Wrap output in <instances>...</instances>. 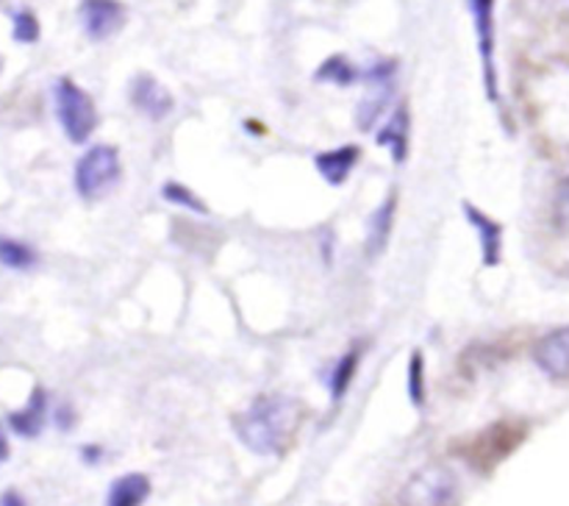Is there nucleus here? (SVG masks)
<instances>
[{
    "mask_svg": "<svg viewBox=\"0 0 569 506\" xmlns=\"http://www.w3.org/2000/svg\"><path fill=\"white\" fill-rule=\"evenodd\" d=\"M395 72H398V61L383 59L378 65H372L365 72V81L370 83V92L359 100V109H356V122H359L361 131H372L376 122L381 120V115L387 111V106L395 98Z\"/></svg>",
    "mask_w": 569,
    "mask_h": 506,
    "instance_id": "nucleus-5",
    "label": "nucleus"
},
{
    "mask_svg": "<svg viewBox=\"0 0 569 506\" xmlns=\"http://www.w3.org/2000/svg\"><path fill=\"white\" fill-rule=\"evenodd\" d=\"M356 370H359V350H348V354L333 365L331 376H328V393H331L333 404H339V400L348 395L350 384H353L356 378Z\"/></svg>",
    "mask_w": 569,
    "mask_h": 506,
    "instance_id": "nucleus-19",
    "label": "nucleus"
},
{
    "mask_svg": "<svg viewBox=\"0 0 569 506\" xmlns=\"http://www.w3.org/2000/svg\"><path fill=\"white\" fill-rule=\"evenodd\" d=\"M78 20H81L83 33L92 42H106V39L122 31L128 11L122 0H81L78 3Z\"/></svg>",
    "mask_w": 569,
    "mask_h": 506,
    "instance_id": "nucleus-6",
    "label": "nucleus"
},
{
    "mask_svg": "<svg viewBox=\"0 0 569 506\" xmlns=\"http://www.w3.org/2000/svg\"><path fill=\"white\" fill-rule=\"evenodd\" d=\"M39 265V254L31 245L20 242V239L0 237V267L9 270H33Z\"/></svg>",
    "mask_w": 569,
    "mask_h": 506,
    "instance_id": "nucleus-18",
    "label": "nucleus"
},
{
    "mask_svg": "<svg viewBox=\"0 0 569 506\" xmlns=\"http://www.w3.org/2000/svg\"><path fill=\"white\" fill-rule=\"evenodd\" d=\"M11 22H14V28H11V37H14V42H20V44L39 42L42 26H39L37 14H33L31 9L14 11V14H11Z\"/></svg>",
    "mask_w": 569,
    "mask_h": 506,
    "instance_id": "nucleus-22",
    "label": "nucleus"
},
{
    "mask_svg": "<svg viewBox=\"0 0 569 506\" xmlns=\"http://www.w3.org/2000/svg\"><path fill=\"white\" fill-rule=\"evenodd\" d=\"M461 215L467 217V222L472 226V231L478 234L483 267H498L500 261H503V226H500L495 217H489L487 211L478 209L476 204H470V200H465V204H461Z\"/></svg>",
    "mask_w": 569,
    "mask_h": 506,
    "instance_id": "nucleus-10",
    "label": "nucleus"
},
{
    "mask_svg": "<svg viewBox=\"0 0 569 506\" xmlns=\"http://www.w3.org/2000/svg\"><path fill=\"white\" fill-rule=\"evenodd\" d=\"M361 148L359 145H339V148L326 150V153L315 156V167L331 187H342L348 183L350 172L359 165Z\"/></svg>",
    "mask_w": 569,
    "mask_h": 506,
    "instance_id": "nucleus-12",
    "label": "nucleus"
},
{
    "mask_svg": "<svg viewBox=\"0 0 569 506\" xmlns=\"http://www.w3.org/2000/svg\"><path fill=\"white\" fill-rule=\"evenodd\" d=\"M53 109L59 117L61 131L72 145H83L98 128V106L89 98L87 89L78 87L72 78L61 76L53 83Z\"/></svg>",
    "mask_w": 569,
    "mask_h": 506,
    "instance_id": "nucleus-2",
    "label": "nucleus"
},
{
    "mask_svg": "<svg viewBox=\"0 0 569 506\" xmlns=\"http://www.w3.org/2000/svg\"><path fill=\"white\" fill-rule=\"evenodd\" d=\"M406 389H409L411 406L422 409L428 400V384H426V354L420 348L411 350L409 359V376H406Z\"/></svg>",
    "mask_w": 569,
    "mask_h": 506,
    "instance_id": "nucleus-20",
    "label": "nucleus"
},
{
    "mask_svg": "<svg viewBox=\"0 0 569 506\" xmlns=\"http://www.w3.org/2000/svg\"><path fill=\"white\" fill-rule=\"evenodd\" d=\"M3 459H9V439H6V428L0 423V462Z\"/></svg>",
    "mask_w": 569,
    "mask_h": 506,
    "instance_id": "nucleus-27",
    "label": "nucleus"
},
{
    "mask_svg": "<svg viewBox=\"0 0 569 506\" xmlns=\"http://www.w3.org/2000/svg\"><path fill=\"white\" fill-rule=\"evenodd\" d=\"M409 137H411V117L406 106H400L392 117L387 120V126L378 128L376 142L381 148H389L395 165H403L406 156H409Z\"/></svg>",
    "mask_w": 569,
    "mask_h": 506,
    "instance_id": "nucleus-14",
    "label": "nucleus"
},
{
    "mask_svg": "<svg viewBox=\"0 0 569 506\" xmlns=\"http://www.w3.org/2000/svg\"><path fill=\"white\" fill-rule=\"evenodd\" d=\"M509 434H511V426H492V428H487V431L483 434H478L476 439H472V459H478V456H481V459H487L483 462V465H495V462L498 459H503L506 454H511V448H515V443H511L509 439Z\"/></svg>",
    "mask_w": 569,
    "mask_h": 506,
    "instance_id": "nucleus-16",
    "label": "nucleus"
},
{
    "mask_svg": "<svg viewBox=\"0 0 569 506\" xmlns=\"http://www.w3.org/2000/svg\"><path fill=\"white\" fill-rule=\"evenodd\" d=\"M553 226L561 234H569V178L559 183L553 198Z\"/></svg>",
    "mask_w": 569,
    "mask_h": 506,
    "instance_id": "nucleus-23",
    "label": "nucleus"
},
{
    "mask_svg": "<svg viewBox=\"0 0 569 506\" xmlns=\"http://www.w3.org/2000/svg\"><path fill=\"white\" fill-rule=\"evenodd\" d=\"M456 495V478L448 467H426L403 489V504H450Z\"/></svg>",
    "mask_w": 569,
    "mask_h": 506,
    "instance_id": "nucleus-7",
    "label": "nucleus"
},
{
    "mask_svg": "<svg viewBox=\"0 0 569 506\" xmlns=\"http://www.w3.org/2000/svg\"><path fill=\"white\" fill-rule=\"evenodd\" d=\"M76 420L78 415L70 404H61L53 415V423L61 428V431H72V428H76Z\"/></svg>",
    "mask_w": 569,
    "mask_h": 506,
    "instance_id": "nucleus-24",
    "label": "nucleus"
},
{
    "mask_svg": "<svg viewBox=\"0 0 569 506\" xmlns=\"http://www.w3.org/2000/svg\"><path fill=\"white\" fill-rule=\"evenodd\" d=\"M122 178V161L120 150L114 145H92L87 153L78 159L72 181H76V192L81 200L94 204V200L106 198L111 189L120 183Z\"/></svg>",
    "mask_w": 569,
    "mask_h": 506,
    "instance_id": "nucleus-3",
    "label": "nucleus"
},
{
    "mask_svg": "<svg viewBox=\"0 0 569 506\" xmlns=\"http://www.w3.org/2000/svg\"><path fill=\"white\" fill-rule=\"evenodd\" d=\"M150 495V478L144 473H126V476L114 478L106 493V504L109 506H137L148 500Z\"/></svg>",
    "mask_w": 569,
    "mask_h": 506,
    "instance_id": "nucleus-15",
    "label": "nucleus"
},
{
    "mask_svg": "<svg viewBox=\"0 0 569 506\" xmlns=\"http://www.w3.org/2000/svg\"><path fill=\"white\" fill-rule=\"evenodd\" d=\"M81 459L87 462V465H98V462L103 459V448H100V445H83Z\"/></svg>",
    "mask_w": 569,
    "mask_h": 506,
    "instance_id": "nucleus-25",
    "label": "nucleus"
},
{
    "mask_svg": "<svg viewBox=\"0 0 569 506\" xmlns=\"http://www.w3.org/2000/svg\"><path fill=\"white\" fill-rule=\"evenodd\" d=\"M472 26H476L478 56H481L483 92L492 103H500V81H498V33H495V0H467Z\"/></svg>",
    "mask_w": 569,
    "mask_h": 506,
    "instance_id": "nucleus-4",
    "label": "nucleus"
},
{
    "mask_svg": "<svg viewBox=\"0 0 569 506\" xmlns=\"http://www.w3.org/2000/svg\"><path fill=\"white\" fill-rule=\"evenodd\" d=\"M533 361L553 381H569V326L539 337L533 345Z\"/></svg>",
    "mask_w": 569,
    "mask_h": 506,
    "instance_id": "nucleus-9",
    "label": "nucleus"
},
{
    "mask_svg": "<svg viewBox=\"0 0 569 506\" xmlns=\"http://www.w3.org/2000/svg\"><path fill=\"white\" fill-rule=\"evenodd\" d=\"M0 3H3V0H0Z\"/></svg>",
    "mask_w": 569,
    "mask_h": 506,
    "instance_id": "nucleus-28",
    "label": "nucleus"
},
{
    "mask_svg": "<svg viewBox=\"0 0 569 506\" xmlns=\"http://www.w3.org/2000/svg\"><path fill=\"white\" fill-rule=\"evenodd\" d=\"M315 81L337 83V87H353L356 81H361V76H359V70H356L353 61H350L348 56L337 53V56H331V59H326L320 67H317Z\"/></svg>",
    "mask_w": 569,
    "mask_h": 506,
    "instance_id": "nucleus-17",
    "label": "nucleus"
},
{
    "mask_svg": "<svg viewBox=\"0 0 569 506\" xmlns=\"http://www.w3.org/2000/svg\"><path fill=\"white\" fill-rule=\"evenodd\" d=\"M303 406L298 398L281 393L259 395L244 411L233 415L231 426L239 443L256 456H278L287 450L289 439L298 431Z\"/></svg>",
    "mask_w": 569,
    "mask_h": 506,
    "instance_id": "nucleus-1",
    "label": "nucleus"
},
{
    "mask_svg": "<svg viewBox=\"0 0 569 506\" xmlns=\"http://www.w3.org/2000/svg\"><path fill=\"white\" fill-rule=\"evenodd\" d=\"M0 504H3V506H22L26 500H22L17 493H3V495H0Z\"/></svg>",
    "mask_w": 569,
    "mask_h": 506,
    "instance_id": "nucleus-26",
    "label": "nucleus"
},
{
    "mask_svg": "<svg viewBox=\"0 0 569 506\" xmlns=\"http://www.w3.org/2000/svg\"><path fill=\"white\" fill-rule=\"evenodd\" d=\"M128 98H131L133 109L142 111V115L153 122L167 120V117L172 115V109H176V98L170 95V89H167L159 78L150 76V72H139V76L133 78L131 95H128Z\"/></svg>",
    "mask_w": 569,
    "mask_h": 506,
    "instance_id": "nucleus-8",
    "label": "nucleus"
},
{
    "mask_svg": "<svg viewBox=\"0 0 569 506\" xmlns=\"http://www.w3.org/2000/svg\"><path fill=\"white\" fill-rule=\"evenodd\" d=\"M161 198H164L167 204L181 206V209H187V211H194V215H209V206H206V200L198 198V192H192V189L181 181H167L164 187H161Z\"/></svg>",
    "mask_w": 569,
    "mask_h": 506,
    "instance_id": "nucleus-21",
    "label": "nucleus"
},
{
    "mask_svg": "<svg viewBox=\"0 0 569 506\" xmlns=\"http://www.w3.org/2000/svg\"><path fill=\"white\" fill-rule=\"evenodd\" d=\"M44 420H48V393L42 387L31 389V398L20 411H9L6 423L11 431L22 439H33L42 434Z\"/></svg>",
    "mask_w": 569,
    "mask_h": 506,
    "instance_id": "nucleus-11",
    "label": "nucleus"
},
{
    "mask_svg": "<svg viewBox=\"0 0 569 506\" xmlns=\"http://www.w3.org/2000/svg\"><path fill=\"white\" fill-rule=\"evenodd\" d=\"M395 211H398V195H389L381 206H376V211L367 220V237H365V248L370 259L383 254V248L392 239V228H395Z\"/></svg>",
    "mask_w": 569,
    "mask_h": 506,
    "instance_id": "nucleus-13",
    "label": "nucleus"
}]
</instances>
